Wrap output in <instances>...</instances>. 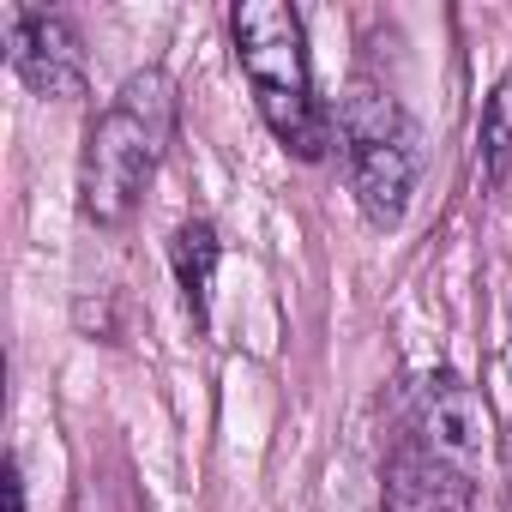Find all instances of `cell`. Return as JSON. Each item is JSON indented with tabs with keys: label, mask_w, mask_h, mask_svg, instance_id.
I'll return each instance as SVG.
<instances>
[{
	"label": "cell",
	"mask_w": 512,
	"mask_h": 512,
	"mask_svg": "<svg viewBox=\"0 0 512 512\" xmlns=\"http://www.w3.org/2000/svg\"><path fill=\"white\" fill-rule=\"evenodd\" d=\"M175 121H181V91L163 67L133 73L91 121L79 157V205L97 229H121L139 211L151 175L175 145Z\"/></svg>",
	"instance_id": "obj_1"
},
{
	"label": "cell",
	"mask_w": 512,
	"mask_h": 512,
	"mask_svg": "<svg viewBox=\"0 0 512 512\" xmlns=\"http://www.w3.org/2000/svg\"><path fill=\"white\" fill-rule=\"evenodd\" d=\"M229 37H235V61L247 73V91L260 103V121L272 127V139L290 157L320 163L326 145L338 139V127H332L338 115L314 97L302 13L284 7V0H235Z\"/></svg>",
	"instance_id": "obj_2"
},
{
	"label": "cell",
	"mask_w": 512,
	"mask_h": 512,
	"mask_svg": "<svg viewBox=\"0 0 512 512\" xmlns=\"http://www.w3.org/2000/svg\"><path fill=\"white\" fill-rule=\"evenodd\" d=\"M338 145H344V169H350V193L362 205V217L374 229H398L416 193V121L404 115V103L380 85V79H350V91L338 97Z\"/></svg>",
	"instance_id": "obj_3"
},
{
	"label": "cell",
	"mask_w": 512,
	"mask_h": 512,
	"mask_svg": "<svg viewBox=\"0 0 512 512\" xmlns=\"http://www.w3.org/2000/svg\"><path fill=\"white\" fill-rule=\"evenodd\" d=\"M410 440L476 482L482 464H488V446H494L488 398L458 374H428L416 386V404H410Z\"/></svg>",
	"instance_id": "obj_4"
},
{
	"label": "cell",
	"mask_w": 512,
	"mask_h": 512,
	"mask_svg": "<svg viewBox=\"0 0 512 512\" xmlns=\"http://www.w3.org/2000/svg\"><path fill=\"white\" fill-rule=\"evenodd\" d=\"M7 61L37 97H55V103L85 97V49H79V31L67 13L13 7L7 13Z\"/></svg>",
	"instance_id": "obj_5"
},
{
	"label": "cell",
	"mask_w": 512,
	"mask_h": 512,
	"mask_svg": "<svg viewBox=\"0 0 512 512\" xmlns=\"http://www.w3.org/2000/svg\"><path fill=\"white\" fill-rule=\"evenodd\" d=\"M386 512H476V482L404 434L386 452Z\"/></svg>",
	"instance_id": "obj_6"
},
{
	"label": "cell",
	"mask_w": 512,
	"mask_h": 512,
	"mask_svg": "<svg viewBox=\"0 0 512 512\" xmlns=\"http://www.w3.org/2000/svg\"><path fill=\"white\" fill-rule=\"evenodd\" d=\"M217 260H223V241L205 217H187L169 241V266H175V284H181V302L193 314V326L205 332L211 326V284H217Z\"/></svg>",
	"instance_id": "obj_7"
},
{
	"label": "cell",
	"mask_w": 512,
	"mask_h": 512,
	"mask_svg": "<svg viewBox=\"0 0 512 512\" xmlns=\"http://www.w3.org/2000/svg\"><path fill=\"white\" fill-rule=\"evenodd\" d=\"M476 151H482V181H506V169H512V67H506V73L494 79V91L482 97Z\"/></svg>",
	"instance_id": "obj_8"
},
{
	"label": "cell",
	"mask_w": 512,
	"mask_h": 512,
	"mask_svg": "<svg viewBox=\"0 0 512 512\" xmlns=\"http://www.w3.org/2000/svg\"><path fill=\"white\" fill-rule=\"evenodd\" d=\"M73 512H133V506H127V494H121L115 482L91 476V482L79 488V506H73Z\"/></svg>",
	"instance_id": "obj_9"
},
{
	"label": "cell",
	"mask_w": 512,
	"mask_h": 512,
	"mask_svg": "<svg viewBox=\"0 0 512 512\" xmlns=\"http://www.w3.org/2000/svg\"><path fill=\"white\" fill-rule=\"evenodd\" d=\"M7 512H25V482H19V464H7Z\"/></svg>",
	"instance_id": "obj_10"
},
{
	"label": "cell",
	"mask_w": 512,
	"mask_h": 512,
	"mask_svg": "<svg viewBox=\"0 0 512 512\" xmlns=\"http://www.w3.org/2000/svg\"><path fill=\"white\" fill-rule=\"evenodd\" d=\"M506 476H512V434H506Z\"/></svg>",
	"instance_id": "obj_11"
}]
</instances>
